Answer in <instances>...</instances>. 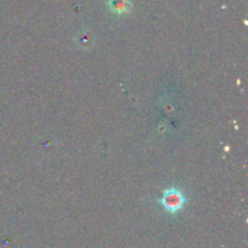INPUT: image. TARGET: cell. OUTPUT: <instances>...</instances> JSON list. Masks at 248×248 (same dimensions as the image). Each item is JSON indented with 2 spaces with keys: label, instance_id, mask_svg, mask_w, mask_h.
Wrapping results in <instances>:
<instances>
[{
  "label": "cell",
  "instance_id": "obj_1",
  "mask_svg": "<svg viewBox=\"0 0 248 248\" xmlns=\"http://www.w3.org/2000/svg\"><path fill=\"white\" fill-rule=\"evenodd\" d=\"M184 203H186V198L183 193L176 189H169L165 191L164 196L161 198L162 207L172 215L179 212L183 208Z\"/></svg>",
  "mask_w": 248,
  "mask_h": 248
},
{
  "label": "cell",
  "instance_id": "obj_2",
  "mask_svg": "<svg viewBox=\"0 0 248 248\" xmlns=\"http://www.w3.org/2000/svg\"><path fill=\"white\" fill-rule=\"evenodd\" d=\"M108 6L114 14H126L131 10V0H108Z\"/></svg>",
  "mask_w": 248,
  "mask_h": 248
}]
</instances>
